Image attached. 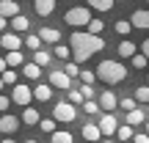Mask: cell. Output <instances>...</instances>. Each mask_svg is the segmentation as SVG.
Here are the masks:
<instances>
[{
  "mask_svg": "<svg viewBox=\"0 0 149 143\" xmlns=\"http://www.w3.org/2000/svg\"><path fill=\"white\" fill-rule=\"evenodd\" d=\"M69 47H72L74 64H83V61H88L94 53L105 50V39L94 36V33H88V30H74L69 36Z\"/></svg>",
  "mask_w": 149,
  "mask_h": 143,
  "instance_id": "1",
  "label": "cell"
},
{
  "mask_svg": "<svg viewBox=\"0 0 149 143\" xmlns=\"http://www.w3.org/2000/svg\"><path fill=\"white\" fill-rule=\"evenodd\" d=\"M97 80H102V83H108V85H116V83H122V80H127V66L119 64V61H100V66H97Z\"/></svg>",
  "mask_w": 149,
  "mask_h": 143,
  "instance_id": "2",
  "label": "cell"
},
{
  "mask_svg": "<svg viewBox=\"0 0 149 143\" xmlns=\"http://www.w3.org/2000/svg\"><path fill=\"white\" fill-rule=\"evenodd\" d=\"M94 19L91 17V8H86V6H74V8H69L64 14V22L72 28H88V22Z\"/></svg>",
  "mask_w": 149,
  "mask_h": 143,
  "instance_id": "3",
  "label": "cell"
},
{
  "mask_svg": "<svg viewBox=\"0 0 149 143\" xmlns=\"http://www.w3.org/2000/svg\"><path fill=\"white\" fill-rule=\"evenodd\" d=\"M53 118L61 124H72L74 118H77V107L72 105V102H58V105L53 107Z\"/></svg>",
  "mask_w": 149,
  "mask_h": 143,
  "instance_id": "4",
  "label": "cell"
},
{
  "mask_svg": "<svg viewBox=\"0 0 149 143\" xmlns=\"http://www.w3.org/2000/svg\"><path fill=\"white\" fill-rule=\"evenodd\" d=\"M47 80H50L53 88H61V91H69V88H72V77H69L64 69H53V72L47 74Z\"/></svg>",
  "mask_w": 149,
  "mask_h": 143,
  "instance_id": "5",
  "label": "cell"
},
{
  "mask_svg": "<svg viewBox=\"0 0 149 143\" xmlns=\"http://www.w3.org/2000/svg\"><path fill=\"white\" fill-rule=\"evenodd\" d=\"M31 99H33V88L28 85H14V94H11V102H17L19 107H31Z\"/></svg>",
  "mask_w": 149,
  "mask_h": 143,
  "instance_id": "6",
  "label": "cell"
},
{
  "mask_svg": "<svg viewBox=\"0 0 149 143\" xmlns=\"http://www.w3.org/2000/svg\"><path fill=\"white\" fill-rule=\"evenodd\" d=\"M100 129H102V135H105V138L116 135V132H119V121H116V116H113V113H105V116L100 118Z\"/></svg>",
  "mask_w": 149,
  "mask_h": 143,
  "instance_id": "7",
  "label": "cell"
},
{
  "mask_svg": "<svg viewBox=\"0 0 149 143\" xmlns=\"http://www.w3.org/2000/svg\"><path fill=\"white\" fill-rule=\"evenodd\" d=\"M19 121H22V118L11 116V113H3V118H0V132H3V135L17 132V129H19Z\"/></svg>",
  "mask_w": 149,
  "mask_h": 143,
  "instance_id": "8",
  "label": "cell"
},
{
  "mask_svg": "<svg viewBox=\"0 0 149 143\" xmlns=\"http://www.w3.org/2000/svg\"><path fill=\"white\" fill-rule=\"evenodd\" d=\"M100 107L105 113H113L119 107V96L113 94V91H102V94H100Z\"/></svg>",
  "mask_w": 149,
  "mask_h": 143,
  "instance_id": "9",
  "label": "cell"
},
{
  "mask_svg": "<svg viewBox=\"0 0 149 143\" xmlns=\"http://www.w3.org/2000/svg\"><path fill=\"white\" fill-rule=\"evenodd\" d=\"M0 47H3V50H8V53L19 50V47H22L19 33H3V36H0Z\"/></svg>",
  "mask_w": 149,
  "mask_h": 143,
  "instance_id": "10",
  "label": "cell"
},
{
  "mask_svg": "<svg viewBox=\"0 0 149 143\" xmlns=\"http://www.w3.org/2000/svg\"><path fill=\"white\" fill-rule=\"evenodd\" d=\"M17 14H19V3H17V0H0V17L14 19Z\"/></svg>",
  "mask_w": 149,
  "mask_h": 143,
  "instance_id": "11",
  "label": "cell"
},
{
  "mask_svg": "<svg viewBox=\"0 0 149 143\" xmlns=\"http://www.w3.org/2000/svg\"><path fill=\"white\" fill-rule=\"evenodd\" d=\"M130 22H133V28H141V30H149V11H146V8H138V11H133Z\"/></svg>",
  "mask_w": 149,
  "mask_h": 143,
  "instance_id": "12",
  "label": "cell"
},
{
  "mask_svg": "<svg viewBox=\"0 0 149 143\" xmlns=\"http://www.w3.org/2000/svg\"><path fill=\"white\" fill-rule=\"evenodd\" d=\"M83 138H86V140H91V143H100L105 135H102L100 124H83Z\"/></svg>",
  "mask_w": 149,
  "mask_h": 143,
  "instance_id": "13",
  "label": "cell"
},
{
  "mask_svg": "<svg viewBox=\"0 0 149 143\" xmlns=\"http://www.w3.org/2000/svg\"><path fill=\"white\" fill-rule=\"evenodd\" d=\"M55 3H58V0H33V8H36L39 17H50L55 11Z\"/></svg>",
  "mask_w": 149,
  "mask_h": 143,
  "instance_id": "14",
  "label": "cell"
},
{
  "mask_svg": "<svg viewBox=\"0 0 149 143\" xmlns=\"http://www.w3.org/2000/svg\"><path fill=\"white\" fill-rule=\"evenodd\" d=\"M50 96H53V85L36 83V88H33V99H39V102H50Z\"/></svg>",
  "mask_w": 149,
  "mask_h": 143,
  "instance_id": "15",
  "label": "cell"
},
{
  "mask_svg": "<svg viewBox=\"0 0 149 143\" xmlns=\"http://www.w3.org/2000/svg\"><path fill=\"white\" fill-rule=\"evenodd\" d=\"M39 36H42V41H47V44H61V33L55 30V28H42Z\"/></svg>",
  "mask_w": 149,
  "mask_h": 143,
  "instance_id": "16",
  "label": "cell"
},
{
  "mask_svg": "<svg viewBox=\"0 0 149 143\" xmlns=\"http://www.w3.org/2000/svg\"><path fill=\"white\" fill-rule=\"evenodd\" d=\"M39 121H42V118H39V110H36V107H25V110H22V124L36 127Z\"/></svg>",
  "mask_w": 149,
  "mask_h": 143,
  "instance_id": "17",
  "label": "cell"
},
{
  "mask_svg": "<svg viewBox=\"0 0 149 143\" xmlns=\"http://www.w3.org/2000/svg\"><path fill=\"white\" fill-rule=\"evenodd\" d=\"M28 28H31V19H28V17L17 14L14 19H11V30H14V33H25Z\"/></svg>",
  "mask_w": 149,
  "mask_h": 143,
  "instance_id": "18",
  "label": "cell"
},
{
  "mask_svg": "<svg viewBox=\"0 0 149 143\" xmlns=\"http://www.w3.org/2000/svg\"><path fill=\"white\" fill-rule=\"evenodd\" d=\"M127 124H130V127H138V124H146V113L141 110V107L130 110V113H127Z\"/></svg>",
  "mask_w": 149,
  "mask_h": 143,
  "instance_id": "19",
  "label": "cell"
},
{
  "mask_svg": "<svg viewBox=\"0 0 149 143\" xmlns=\"http://www.w3.org/2000/svg\"><path fill=\"white\" fill-rule=\"evenodd\" d=\"M22 74H25L28 80H39V77H42V66H39V64H25V66H22Z\"/></svg>",
  "mask_w": 149,
  "mask_h": 143,
  "instance_id": "20",
  "label": "cell"
},
{
  "mask_svg": "<svg viewBox=\"0 0 149 143\" xmlns=\"http://www.w3.org/2000/svg\"><path fill=\"white\" fill-rule=\"evenodd\" d=\"M135 53H138V47H135L133 41H127V39H124V41L119 44V55H122V58H133Z\"/></svg>",
  "mask_w": 149,
  "mask_h": 143,
  "instance_id": "21",
  "label": "cell"
},
{
  "mask_svg": "<svg viewBox=\"0 0 149 143\" xmlns=\"http://www.w3.org/2000/svg\"><path fill=\"white\" fill-rule=\"evenodd\" d=\"M86 3H88V8H94V11H111L116 0H86Z\"/></svg>",
  "mask_w": 149,
  "mask_h": 143,
  "instance_id": "22",
  "label": "cell"
},
{
  "mask_svg": "<svg viewBox=\"0 0 149 143\" xmlns=\"http://www.w3.org/2000/svg\"><path fill=\"white\" fill-rule=\"evenodd\" d=\"M6 61H8V69H17V66H22V64H25V55H22L19 50H14V53H8V55H6Z\"/></svg>",
  "mask_w": 149,
  "mask_h": 143,
  "instance_id": "23",
  "label": "cell"
},
{
  "mask_svg": "<svg viewBox=\"0 0 149 143\" xmlns=\"http://www.w3.org/2000/svg\"><path fill=\"white\" fill-rule=\"evenodd\" d=\"M50 61H53V53H47V50H36V53H33V64L47 66Z\"/></svg>",
  "mask_w": 149,
  "mask_h": 143,
  "instance_id": "24",
  "label": "cell"
},
{
  "mask_svg": "<svg viewBox=\"0 0 149 143\" xmlns=\"http://www.w3.org/2000/svg\"><path fill=\"white\" fill-rule=\"evenodd\" d=\"M50 138H53V143H72V140H74L72 132H66V129H55Z\"/></svg>",
  "mask_w": 149,
  "mask_h": 143,
  "instance_id": "25",
  "label": "cell"
},
{
  "mask_svg": "<svg viewBox=\"0 0 149 143\" xmlns=\"http://www.w3.org/2000/svg\"><path fill=\"white\" fill-rule=\"evenodd\" d=\"M116 138H119V140H133V138H135V132H133V127H130V124H119Z\"/></svg>",
  "mask_w": 149,
  "mask_h": 143,
  "instance_id": "26",
  "label": "cell"
},
{
  "mask_svg": "<svg viewBox=\"0 0 149 143\" xmlns=\"http://www.w3.org/2000/svg\"><path fill=\"white\" fill-rule=\"evenodd\" d=\"M53 55H55V58H61V61H66V58H72V47H66V44H55Z\"/></svg>",
  "mask_w": 149,
  "mask_h": 143,
  "instance_id": "27",
  "label": "cell"
},
{
  "mask_svg": "<svg viewBox=\"0 0 149 143\" xmlns=\"http://www.w3.org/2000/svg\"><path fill=\"white\" fill-rule=\"evenodd\" d=\"M113 28H116V33H119V36H127V33L133 30V22H130V19H119Z\"/></svg>",
  "mask_w": 149,
  "mask_h": 143,
  "instance_id": "28",
  "label": "cell"
},
{
  "mask_svg": "<svg viewBox=\"0 0 149 143\" xmlns=\"http://www.w3.org/2000/svg\"><path fill=\"white\" fill-rule=\"evenodd\" d=\"M25 44L33 50V53H36V50L42 47V36H39V33H31V36H25Z\"/></svg>",
  "mask_w": 149,
  "mask_h": 143,
  "instance_id": "29",
  "label": "cell"
},
{
  "mask_svg": "<svg viewBox=\"0 0 149 143\" xmlns=\"http://www.w3.org/2000/svg\"><path fill=\"white\" fill-rule=\"evenodd\" d=\"M135 99L149 105V85H138V88H135Z\"/></svg>",
  "mask_w": 149,
  "mask_h": 143,
  "instance_id": "30",
  "label": "cell"
},
{
  "mask_svg": "<svg viewBox=\"0 0 149 143\" xmlns=\"http://www.w3.org/2000/svg\"><path fill=\"white\" fill-rule=\"evenodd\" d=\"M83 110L88 113V116H94V113H100L102 107H100V102H94V99H86V102H83Z\"/></svg>",
  "mask_w": 149,
  "mask_h": 143,
  "instance_id": "31",
  "label": "cell"
},
{
  "mask_svg": "<svg viewBox=\"0 0 149 143\" xmlns=\"http://www.w3.org/2000/svg\"><path fill=\"white\" fill-rule=\"evenodd\" d=\"M55 124H58L55 118H42L39 127H42V132H50V135H53V132H55Z\"/></svg>",
  "mask_w": 149,
  "mask_h": 143,
  "instance_id": "32",
  "label": "cell"
},
{
  "mask_svg": "<svg viewBox=\"0 0 149 143\" xmlns=\"http://www.w3.org/2000/svg\"><path fill=\"white\" fill-rule=\"evenodd\" d=\"M102 30H105V22H102V19H91V22H88V33H94V36H100Z\"/></svg>",
  "mask_w": 149,
  "mask_h": 143,
  "instance_id": "33",
  "label": "cell"
},
{
  "mask_svg": "<svg viewBox=\"0 0 149 143\" xmlns=\"http://www.w3.org/2000/svg\"><path fill=\"white\" fill-rule=\"evenodd\" d=\"M130 61H133V66H135V69H146V64H149V58H146L144 53H141V55L135 53V55H133V58H130Z\"/></svg>",
  "mask_w": 149,
  "mask_h": 143,
  "instance_id": "34",
  "label": "cell"
},
{
  "mask_svg": "<svg viewBox=\"0 0 149 143\" xmlns=\"http://www.w3.org/2000/svg\"><path fill=\"white\" fill-rule=\"evenodd\" d=\"M80 80H83L86 85H94V80H97V72H91V69H80Z\"/></svg>",
  "mask_w": 149,
  "mask_h": 143,
  "instance_id": "35",
  "label": "cell"
},
{
  "mask_svg": "<svg viewBox=\"0 0 149 143\" xmlns=\"http://www.w3.org/2000/svg\"><path fill=\"white\" fill-rule=\"evenodd\" d=\"M119 107H122L124 113H130V110L138 107V99H119Z\"/></svg>",
  "mask_w": 149,
  "mask_h": 143,
  "instance_id": "36",
  "label": "cell"
},
{
  "mask_svg": "<svg viewBox=\"0 0 149 143\" xmlns=\"http://www.w3.org/2000/svg\"><path fill=\"white\" fill-rule=\"evenodd\" d=\"M64 72L69 74V77H80V66L74 64V61H69V64H64Z\"/></svg>",
  "mask_w": 149,
  "mask_h": 143,
  "instance_id": "37",
  "label": "cell"
},
{
  "mask_svg": "<svg viewBox=\"0 0 149 143\" xmlns=\"http://www.w3.org/2000/svg\"><path fill=\"white\" fill-rule=\"evenodd\" d=\"M0 77L6 80V85H17V72H14V69H6Z\"/></svg>",
  "mask_w": 149,
  "mask_h": 143,
  "instance_id": "38",
  "label": "cell"
},
{
  "mask_svg": "<svg viewBox=\"0 0 149 143\" xmlns=\"http://www.w3.org/2000/svg\"><path fill=\"white\" fill-rule=\"evenodd\" d=\"M69 102H72V105H83V102H86V96L80 94V91H74V88H69Z\"/></svg>",
  "mask_w": 149,
  "mask_h": 143,
  "instance_id": "39",
  "label": "cell"
},
{
  "mask_svg": "<svg viewBox=\"0 0 149 143\" xmlns=\"http://www.w3.org/2000/svg\"><path fill=\"white\" fill-rule=\"evenodd\" d=\"M8 105H11V96H3V94H0V113L8 110Z\"/></svg>",
  "mask_w": 149,
  "mask_h": 143,
  "instance_id": "40",
  "label": "cell"
},
{
  "mask_svg": "<svg viewBox=\"0 0 149 143\" xmlns=\"http://www.w3.org/2000/svg\"><path fill=\"white\" fill-rule=\"evenodd\" d=\"M80 94H83L86 99H94V88H91V85H86V83H83V88H80Z\"/></svg>",
  "mask_w": 149,
  "mask_h": 143,
  "instance_id": "41",
  "label": "cell"
},
{
  "mask_svg": "<svg viewBox=\"0 0 149 143\" xmlns=\"http://www.w3.org/2000/svg\"><path fill=\"white\" fill-rule=\"evenodd\" d=\"M133 143H149V135H146V132H138V135L133 138Z\"/></svg>",
  "mask_w": 149,
  "mask_h": 143,
  "instance_id": "42",
  "label": "cell"
},
{
  "mask_svg": "<svg viewBox=\"0 0 149 143\" xmlns=\"http://www.w3.org/2000/svg\"><path fill=\"white\" fill-rule=\"evenodd\" d=\"M141 53H144L146 58H149V39H144V44H141Z\"/></svg>",
  "mask_w": 149,
  "mask_h": 143,
  "instance_id": "43",
  "label": "cell"
},
{
  "mask_svg": "<svg viewBox=\"0 0 149 143\" xmlns=\"http://www.w3.org/2000/svg\"><path fill=\"white\" fill-rule=\"evenodd\" d=\"M6 28H8V19H6V17H0V33H3Z\"/></svg>",
  "mask_w": 149,
  "mask_h": 143,
  "instance_id": "44",
  "label": "cell"
},
{
  "mask_svg": "<svg viewBox=\"0 0 149 143\" xmlns=\"http://www.w3.org/2000/svg\"><path fill=\"white\" fill-rule=\"evenodd\" d=\"M6 69H8V61H6V58H0V74H3Z\"/></svg>",
  "mask_w": 149,
  "mask_h": 143,
  "instance_id": "45",
  "label": "cell"
},
{
  "mask_svg": "<svg viewBox=\"0 0 149 143\" xmlns=\"http://www.w3.org/2000/svg\"><path fill=\"white\" fill-rule=\"evenodd\" d=\"M100 143H116V140H111V138H102V140H100Z\"/></svg>",
  "mask_w": 149,
  "mask_h": 143,
  "instance_id": "46",
  "label": "cell"
},
{
  "mask_svg": "<svg viewBox=\"0 0 149 143\" xmlns=\"http://www.w3.org/2000/svg\"><path fill=\"white\" fill-rule=\"evenodd\" d=\"M0 143H17V140H11V138H6V140H0Z\"/></svg>",
  "mask_w": 149,
  "mask_h": 143,
  "instance_id": "47",
  "label": "cell"
},
{
  "mask_svg": "<svg viewBox=\"0 0 149 143\" xmlns=\"http://www.w3.org/2000/svg\"><path fill=\"white\" fill-rule=\"evenodd\" d=\"M22 143H39V140H33V138H28V140H22Z\"/></svg>",
  "mask_w": 149,
  "mask_h": 143,
  "instance_id": "48",
  "label": "cell"
},
{
  "mask_svg": "<svg viewBox=\"0 0 149 143\" xmlns=\"http://www.w3.org/2000/svg\"><path fill=\"white\" fill-rule=\"evenodd\" d=\"M3 85H6V80H3V77H0V91H3Z\"/></svg>",
  "mask_w": 149,
  "mask_h": 143,
  "instance_id": "49",
  "label": "cell"
},
{
  "mask_svg": "<svg viewBox=\"0 0 149 143\" xmlns=\"http://www.w3.org/2000/svg\"><path fill=\"white\" fill-rule=\"evenodd\" d=\"M146 135H149V121H146Z\"/></svg>",
  "mask_w": 149,
  "mask_h": 143,
  "instance_id": "50",
  "label": "cell"
},
{
  "mask_svg": "<svg viewBox=\"0 0 149 143\" xmlns=\"http://www.w3.org/2000/svg\"><path fill=\"white\" fill-rule=\"evenodd\" d=\"M146 3H149V0H146Z\"/></svg>",
  "mask_w": 149,
  "mask_h": 143,
  "instance_id": "51",
  "label": "cell"
}]
</instances>
